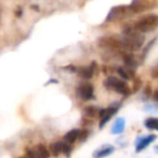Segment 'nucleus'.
I'll return each instance as SVG.
<instances>
[{
    "label": "nucleus",
    "mask_w": 158,
    "mask_h": 158,
    "mask_svg": "<svg viewBox=\"0 0 158 158\" xmlns=\"http://www.w3.org/2000/svg\"><path fill=\"white\" fill-rule=\"evenodd\" d=\"M123 34L124 35L121 40L122 48L130 51H137L143 47L144 43V36L141 34L140 32L134 28V26L125 28Z\"/></svg>",
    "instance_id": "obj_1"
},
{
    "label": "nucleus",
    "mask_w": 158,
    "mask_h": 158,
    "mask_svg": "<svg viewBox=\"0 0 158 158\" xmlns=\"http://www.w3.org/2000/svg\"><path fill=\"white\" fill-rule=\"evenodd\" d=\"M158 27V15L151 14L146 15L143 18L140 19L135 25L134 28L140 33H149L156 30Z\"/></svg>",
    "instance_id": "obj_2"
},
{
    "label": "nucleus",
    "mask_w": 158,
    "mask_h": 158,
    "mask_svg": "<svg viewBox=\"0 0 158 158\" xmlns=\"http://www.w3.org/2000/svg\"><path fill=\"white\" fill-rule=\"evenodd\" d=\"M104 86L107 89H112L122 95H128L130 93V88L125 81H122L115 76H109L104 81Z\"/></svg>",
    "instance_id": "obj_3"
},
{
    "label": "nucleus",
    "mask_w": 158,
    "mask_h": 158,
    "mask_svg": "<svg viewBox=\"0 0 158 158\" xmlns=\"http://www.w3.org/2000/svg\"><path fill=\"white\" fill-rule=\"evenodd\" d=\"M133 13L131 12L130 6H117L114 7L113 8H111V10L109 11L107 17H106V20L107 21H116V20H119L125 18H128L129 16L132 15Z\"/></svg>",
    "instance_id": "obj_4"
},
{
    "label": "nucleus",
    "mask_w": 158,
    "mask_h": 158,
    "mask_svg": "<svg viewBox=\"0 0 158 158\" xmlns=\"http://www.w3.org/2000/svg\"><path fill=\"white\" fill-rule=\"evenodd\" d=\"M156 4V0H133L130 5V8L133 14L142 13L147 9L154 8Z\"/></svg>",
    "instance_id": "obj_5"
},
{
    "label": "nucleus",
    "mask_w": 158,
    "mask_h": 158,
    "mask_svg": "<svg viewBox=\"0 0 158 158\" xmlns=\"http://www.w3.org/2000/svg\"><path fill=\"white\" fill-rule=\"evenodd\" d=\"M98 45H99V47H101L103 48L111 49V50H115V49H118V48L122 47L121 40H119L116 37H112V36L100 38L98 41Z\"/></svg>",
    "instance_id": "obj_6"
},
{
    "label": "nucleus",
    "mask_w": 158,
    "mask_h": 158,
    "mask_svg": "<svg viewBox=\"0 0 158 158\" xmlns=\"http://www.w3.org/2000/svg\"><path fill=\"white\" fill-rule=\"evenodd\" d=\"M118 110V106H110L107 109H103L99 111V116L101 117L100 123H99V127L100 129H103V127L110 120V118L117 114Z\"/></svg>",
    "instance_id": "obj_7"
},
{
    "label": "nucleus",
    "mask_w": 158,
    "mask_h": 158,
    "mask_svg": "<svg viewBox=\"0 0 158 158\" xmlns=\"http://www.w3.org/2000/svg\"><path fill=\"white\" fill-rule=\"evenodd\" d=\"M77 92L79 97L83 101H89L94 98V87L90 83H83L80 85Z\"/></svg>",
    "instance_id": "obj_8"
},
{
    "label": "nucleus",
    "mask_w": 158,
    "mask_h": 158,
    "mask_svg": "<svg viewBox=\"0 0 158 158\" xmlns=\"http://www.w3.org/2000/svg\"><path fill=\"white\" fill-rule=\"evenodd\" d=\"M114 151H115L114 146L110 144H106V145L101 146L99 149L95 150L94 153L93 154V156L94 158H104L110 156Z\"/></svg>",
    "instance_id": "obj_9"
},
{
    "label": "nucleus",
    "mask_w": 158,
    "mask_h": 158,
    "mask_svg": "<svg viewBox=\"0 0 158 158\" xmlns=\"http://www.w3.org/2000/svg\"><path fill=\"white\" fill-rule=\"evenodd\" d=\"M156 139V136L152 134V135H148L147 137L142 138L138 141V143H136V153H140L142 152L143 149H145L151 142H153Z\"/></svg>",
    "instance_id": "obj_10"
},
{
    "label": "nucleus",
    "mask_w": 158,
    "mask_h": 158,
    "mask_svg": "<svg viewBox=\"0 0 158 158\" xmlns=\"http://www.w3.org/2000/svg\"><path fill=\"white\" fill-rule=\"evenodd\" d=\"M94 73V63L91 64L89 66H85V67H81L79 69L78 74L81 77L84 78V79H90L93 77Z\"/></svg>",
    "instance_id": "obj_11"
},
{
    "label": "nucleus",
    "mask_w": 158,
    "mask_h": 158,
    "mask_svg": "<svg viewBox=\"0 0 158 158\" xmlns=\"http://www.w3.org/2000/svg\"><path fill=\"white\" fill-rule=\"evenodd\" d=\"M31 151L36 158H49L50 156L48 150L43 144H38L33 149H31Z\"/></svg>",
    "instance_id": "obj_12"
},
{
    "label": "nucleus",
    "mask_w": 158,
    "mask_h": 158,
    "mask_svg": "<svg viewBox=\"0 0 158 158\" xmlns=\"http://www.w3.org/2000/svg\"><path fill=\"white\" fill-rule=\"evenodd\" d=\"M124 129H125V119L122 117H118L115 120L111 132L112 134H120L124 131Z\"/></svg>",
    "instance_id": "obj_13"
},
{
    "label": "nucleus",
    "mask_w": 158,
    "mask_h": 158,
    "mask_svg": "<svg viewBox=\"0 0 158 158\" xmlns=\"http://www.w3.org/2000/svg\"><path fill=\"white\" fill-rule=\"evenodd\" d=\"M80 131L79 129H72L70 131H69L65 136H64V141L65 142L69 143V144H72L76 142V140L79 138L80 135Z\"/></svg>",
    "instance_id": "obj_14"
},
{
    "label": "nucleus",
    "mask_w": 158,
    "mask_h": 158,
    "mask_svg": "<svg viewBox=\"0 0 158 158\" xmlns=\"http://www.w3.org/2000/svg\"><path fill=\"white\" fill-rule=\"evenodd\" d=\"M118 73L125 80L131 79L134 76V71L131 68H129V67H120V68L118 69Z\"/></svg>",
    "instance_id": "obj_15"
},
{
    "label": "nucleus",
    "mask_w": 158,
    "mask_h": 158,
    "mask_svg": "<svg viewBox=\"0 0 158 158\" xmlns=\"http://www.w3.org/2000/svg\"><path fill=\"white\" fill-rule=\"evenodd\" d=\"M63 142H56L50 145V152L54 156H58L61 153H63Z\"/></svg>",
    "instance_id": "obj_16"
},
{
    "label": "nucleus",
    "mask_w": 158,
    "mask_h": 158,
    "mask_svg": "<svg viewBox=\"0 0 158 158\" xmlns=\"http://www.w3.org/2000/svg\"><path fill=\"white\" fill-rule=\"evenodd\" d=\"M123 60H124V63L129 68L133 69L134 67H136L138 65V62H137L134 55H132V54H125L123 56Z\"/></svg>",
    "instance_id": "obj_17"
},
{
    "label": "nucleus",
    "mask_w": 158,
    "mask_h": 158,
    "mask_svg": "<svg viewBox=\"0 0 158 158\" xmlns=\"http://www.w3.org/2000/svg\"><path fill=\"white\" fill-rule=\"evenodd\" d=\"M145 127L148 129H154V130H158V118H148L145 123H144Z\"/></svg>",
    "instance_id": "obj_18"
},
{
    "label": "nucleus",
    "mask_w": 158,
    "mask_h": 158,
    "mask_svg": "<svg viewBox=\"0 0 158 158\" xmlns=\"http://www.w3.org/2000/svg\"><path fill=\"white\" fill-rule=\"evenodd\" d=\"M84 113L87 116L94 117V116H95L96 113H98V109L94 106H88L84 109Z\"/></svg>",
    "instance_id": "obj_19"
},
{
    "label": "nucleus",
    "mask_w": 158,
    "mask_h": 158,
    "mask_svg": "<svg viewBox=\"0 0 158 158\" xmlns=\"http://www.w3.org/2000/svg\"><path fill=\"white\" fill-rule=\"evenodd\" d=\"M88 131L87 130H82V131H80V135H79V138L81 142L85 141L88 137Z\"/></svg>",
    "instance_id": "obj_20"
},
{
    "label": "nucleus",
    "mask_w": 158,
    "mask_h": 158,
    "mask_svg": "<svg viewBox=\"0 0 158 158\" xmlns=\"http://www.w3.org/2000/svg\"><path fill=\"white\" fill-rule=\"evenodd\" d=\"M155 41H156V38H155V39H153L152 41H150V43H149V44H148V45H147V46L145 47V48L143 49V56H145V55L147 54V52L149 51V49L151 48V47H152V46L154 45Z\"/></svg>",
    "instance_id": "obj_21"
},
{
    "label": "nucleus",
    "mask_w": 158,
    "mask_h": 158,
    "mask_svg": "<svg viewBox=\"0 0 158 158\" xmlns=\"http://www.w3.org/2000/svg\"><path fill=\"white\" fill-rule=\"evenodd\" d=\"M141 86H142V82H141V80H140V79H137V80L134 82V86H133V89H134V91H138V89L141 88Z\"/></svg>",
    "instance_id": "obj_22"
},
{
    "label": "nucleus",
    "mask_w": 158,
    "mask_h": 158,
    "mask_svg": "<svg viewBox=\"0 0 158 158\" xmlns=\"http://www.w3.org/2000/svg\"><path fill=\"white\" fill-rule=\"evenodd\" d=\"M152 77L153 78H155V79H157L158 78V64L153 69V71H152Z\"/></svg>",
    "instance_id": "obj_23"
},
{
    "label": "nucleus",
    "mask_w": 158,
    "mask_h": 158,
    "mask_svg": "<svg viewBox=\"0 0 158 158\" xmlns=\"http://www.w3.org/2000/svg\"><path fill=\"white\" fill-rule=\"evenodd\" d=\"M144 93H145L148 97H150V96L152 95V88H151L150 86H147V87L144 88Z\"/></svg>",
    "instance_id": "obj_24"
},
{
    "label": "nucleus",
    "mask_w": 158,
    "mask_h": 158,
    "mask_svg": "<svg viewBox=\"0 0 158 158\" xmlns=\"http://www.w3.org/2000/svg\"><path fill=\"white\" fill-rule=\"evenodd\" d=\"M154 99L158 102V88L156 89V91H155V93H154Z\"/></svg>",
    "instance_id": "obj_25"
},
{
    "label": "nucleus",
    "mask_w": 158,
    "mask_h": 158,
    "mask_svg": "<svg viewBox=\"0 0 158 158\" xmlns=\"http://www.w3.org/2000/svg\"><path fill=\"white\" fill-rule=\"evenodd\" d=\"M21 14H22V10H21L20 8H19V10H18V11L16 12V15H17L18 17H19V16H20Z\"/></svg>",
    "instance_id": "obj_26"
},
{
    "label": "nucleus",
    "mask_w": 158,
    "mask_h": 158,
    "mask_svg": "<svg viewBox=\"0 0 158 158\" xmlns=\"http://www.w3.org/2000/svg\"><path fill=\"white\" fill-rule=\"evenodd\" d=\"M154 149L156 150V153H158V145L157 146H155V148H154Z\"/></svg>",
    "instance_id": "obj_27"
},
{
    "label": "nucleus",
    "mask_w": 158,
    "mask_h": 158,
    "mask_svg": "<svg viewBox=\"0 0 158 158\" xmlns=\"http://www.w3.org/2000/svg\"><path fill=\"white\" fill-rule=\"evenodd\" d=\"M19 158H31V157H30V156H29L28 155H26L25 156H21V157H19Z\"/></svg>",
    "instance_id": "obj_28"
}]
</instances>
